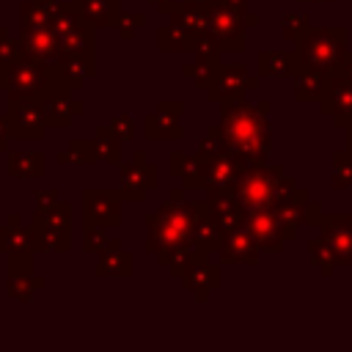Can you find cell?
<instances>
[{"label": "cell", "instance_id": "cell-1", "mask_svg": "<svg viewBox=\"0 0 352 352\" xmlns=\"http://www.w3.org/2000/svg\"><path fill=\"white\" fill-rule=\"evenodd\" d=\"M270 110L272 104L267 99L258 104H248L245 99L234 104H223V113H220L223 138L228 148H234L248 165L267 162V154L272 148V132L267 121Z\"/></svg>", "mask_w": 352, "mask_h": 352}, {"label": "cell", "instance_id": "cell-2", "mask_svg": "<svg viewBox=\"0 0 352 352\" xmlns=\"http://www.w3.org/2000/svg\"><path fill=\"white\" fill-rule=\"evenodd\" d=\"M63 85L66 80L55 60H44L22 52L19 58L0 63V91L8 99H28L44 104Z\"/></svg>", "mask_w": 352, "mask_h": 352}, {"label": "cell", "instance_id": "cell-3", "mask_svg": "<svg viewBox=\"0 0 352 352\" xmlns=\"http://www.w3.org/2000/svg\"><path fill=\"white\" fill-rule=\"evenodd\" d=\"M294 187L297 182L294 176H286L283 165L256 162V165H245L234 187V195L245 209H275L292 195Z\"/></svg>", "mask_w": 352, "mask_h": 352}, {"label": "cell", "instance_id": "cell-4", "mask_svg": "<svg viewBox=\"0 0 352 352\" xmlns=\"http://www.w3.org/2000/svg\"><path fill=\"white\" fill-rule=\"evenodd\" d=\"M143 220L148 228V239H146L148 253L157 256L179 245H192V204L165 201L157 206V212H148Z\"/></svg>", "mask_w": 352, "mask_h": 352}, {"label": "cell", "instance_id": "cell-5", "mask_svg": "<svg viewBox=\"0 0 352 352\" xmlns=\"http://www.w3.org/2000/svg\"><path fill=\"white\" fill-rule=\"evenodd\" d=\"M349 52L346 47V28L333 25V28H314L302 33L294 41V55L305 66H316L322 72H336L344 55Z\"/></svg>", "mask_w": 352, "mask_h": 352}, {"label": "cell", "instance_id": "cell-6", "mask_svg": "<svg viewBox=\"0 0 352 352\" xmlns=\"http://www.w3.org/2000/svg\"><path fill=\"white\" fill-rule=\"evenodd\" d=\"M33 250L36 253H69L72 250V204L58 201L47 212H33Z\"/></svg>", "mask_w": 352, "mask_h": 352}, {"label": "cell", "instance_id": "cell-7", "mask_svg": "<svg viewBox=\"0 0 352 352\" xmlns=\"http://www.w3.org/2000/svg\"><path fill=\"white\" fill-rule=\"evenodd\" d=\"M248 3L245 0H217L209 14V33L220 41L223 52H242L248 47Z\"/></svg>", "mask_w": 352, "mask_h": 352}, {"label": "cell", "instance_id": "cell-8", "mask_svg": "<svg viewBox=\"0 0 352 352\" xmlns=\"http://www.w3.org/2000/svg\"><path fill=\"white\" fill-rule=\"evenodd\" d=\"M258 88V74H248L242 63H217L206 85V99L212 104H234Z\"/></svg>", "mask_w": 352, "mask_h": 352}, {"label": "cell", "instance_id": "cell-9", "mask_svg": "<svg viewBox=\"0 0 352 352\" xmlns=\"http://www.w3.org/2000/svg\"><path fill=\"white\" fill-rule=\"evenodd\" d=\"M6 126L11 140H44L50 121H47V110L38 102H28V99H8L6 110H3Z\"/></svg>", "mask_w": 352, "mask_h": 352}, {"label": "cell", "instance_id": "cell-10", "mask_svg": "<svg viewBox=\"0 0 352 352\" xmlns=\"http://www.w3.org/2000/svg\"><path fill=\"white\" fill-rule=\"evenodd\" d=\"M121 176H118V190L124 201L143 204L148 190H157L160 184V170L154 162L146 160V151H135L132 162H121Z\"/></svg>", "mask_w": 352, "mask_h": 352}, {"label": "cell", "instance_id": "cell-11", "mask_svg": "<svg viewBox=\"0 0 352 352\" xmlns=\"http://www.w3.org/2000/svg\"><path fill=\"white\" fill-rule=\"evenodd\" d=\"M121 190H107V187H85L82 190V223H94L99 228H118L121 226Z\"/></svg>", "mask_w": 352, "mask_h": 352}, {"label": "cell", "instance_id": "cell-12", "mask_svg": "<svg viewBox=\"0 0 352 352\" xmlns=\"http://www.w3.org/2000/svg\"><path fill=\"white\" fill-rule=\"evenodd\" d=\"M314 228L322 231V239L330 248L336 267L338 264L352 267V214L349 212H330V214L322 212Z\"/></svg>", "mask_w": 352, "mask_h": 352}, {"label": "cell", "instance_id": "cell-13", "mask_svg": "<svg viewBox=\"0 0 352 352\" xmlns=\"http://www.w3.org/2000/svg\"><path fill=\"white\" fill-rule=\"evenodd\" d=\"M319 107H322L324 116L333 118V124L338 129L352 126V80L338 74V72H330L327 80H324Z\"/></svg>", "mask_w": 352, "mask_h": 352}, {"label": "cell", "instance_id": "cell-14", "mask_svg": "<svg viewBox=\"0 0 352 352\" xmlns=\"http://www.w3.org/2000/svg\"><path fill=\"white\" fill-rule=\"evenodd\" d=\"M275 214L280 217L283 231H286V239L292 242V239L297 236V228H300V226H316V220H319V214H322V204H319V201H311L308 192L297 184V187L292 190V195H289L283 204L275 206Z\"/></svg>", "mask_w": 352, "mask_h": 352}, {"label": "cell", "instance_id": "cell-15", "mask_svg": "<svg viewBox=\"0 0 352 352\" xmlns=\"http://www.w3.org/2000/svg\"><path fill=\"white\" fill-rule=\"evenodd\" d=\"M182 113H184L182 102L160 99L157 107L151 113H146V118H143V135L148 140H182L184 138Z\"/></svg>", "mask_w": 352, "mask_h": 352}, {"label": "cell", "instance_id": "cell-16", "mask_svg": "<svg viewBox=\"0 0 352 352\" xmlns=\"http://www.w3.org/2000/svg\"><path fill=\"white\" fill-rule=\"evenodd\" d=\"M220 267H223V264H212L209 256L198 250L195 258L187 264L184 275L179 278V280H182V289L192 292L198 302L209 300V294L223 286V272H220Z\"/></svg>", "mask_w": 352, "mask_h": 352}, {"label": "cell", "instance_id": "cell-17", "mask_svg": "<svg viewBox=\"0 0 352 352\" xmlns=\"http://www.w3.org/2000/svg\"><path fill=\"white\" fill-rule=\"evenodd\" d=\"M245 212H248L245 214V226L256 236V242L270 253H280L289 239H286L283 223L275 214V209H245Z\"/></svg>", "mask_w": 352, "mask_h": 352}, {"label": "cell", "instance_id": "cell-18", "mask_svg": "<svg viewBox=\"0 0 352 352\" xmlns=\"http://www.w3.org/2000/svg\"><path fill=\"white\" fill-rule=\"evenodd\" d=\"M245 160L234 151V148H226L223 154L212 157L206 162V192L209 190H217V192H234L242 170H245Z\"/></svg>", "mask_w": 352, "mask_h": 352}, {"label": "cell", "instance_id": "cell-19", "mask_svg": "<svg viewBox=\"0 0 352 352\" xmlns=\"http://www.w3.org/2000/svg\"><path fill=\"white\" fill-rule=\"evenodd\" d=\"M220 242H223V228H220V223H217L209 201L206 198L204 201H195L192 204V245L201 253L212 256V253L220 250Z\"/></svg>", "mask_w": 352, "mask_h": 352}, {"label": "cell", "instance_id": "cell-20", "mask_svg": "<svg viewBox=\"0 0 352 352\" xmlns=\"http://www.w3.org/2000/svg\"><path fill=\"white\" fill-rule=\"evenodd\" d=\"M217 253H220V264H245V267H253L258 261L261 245L248 231V226H239V228L223 234V242H220V250Z\"/></svg>", "mask_w": 352, "mask_h": 352}, {"label": "cell", "instance_id": "cell-21", "mask_svg": "<svg viewBox=\"0 0 352 352\" xmlns=\"http://www.w3.org/2000/svg\"><path fill=\"white\" fill-rule=\"evenodd\" d=\"M168 173L182 182L184 190H206V162L198 154L170 151L168 154Z\"/></svg>", "mask_w": 352, "mask_h": 352}, {"label": "cell", "instance_id": "cell-22", "mask_svg": "<svg viewBox=\"0 0 352 352\" xmlns=\"http://www.w3.org/2000/svg\"><path fill=\"white\" fill-rule=\"evenodd\" d=\"M16 38L28 55H36L44 60H58V55H60V41H58V33L52 30V25H41V28L19 25Z\"/></svg>", "mask_w": 352, "mask_h": 352}, {"label": "cell", "instance_id": "cell-23", "mask_svg": "<svg viewBox=\"0 0 352 352\" xmlns=\"http://www.w3.org/2000/svg\"><path fill=\"white\" fill-rule=\"evenodd\" d=\"M135 272V256L121 248V239H107L94 267L96 278H129Z\"/></svg>", "mask_w": 352, "mask_h": 352}, {"label": "cell", "instance_id": "cell-24", "mask_svg": "<svg viewBox=\"0 0 352 352\" xmlns=\"http://www.w3.org/2000/svg\"><path fill=\"white\" fill-rule=\"evenodd\" d=\"M209 14H212V6L179 0V6L170 11V25H176L184 33H190L192 38H198V36L209 33Z\"/></svg>", "mask_w": 352, "mask_h": 352}, {"label": "cell", "instance_id": "cell-25", "mask_svg": "<svg viewBox=\"0 0 352 352\" xmlns=\"http://www.w3.org/2000/svg\"><path fill=\"white\" fill-rule=\"evenodd\" d=\"M330 72H322L316 66H305L297 58V66L292 69V80H294V99L297 102H319L322 91H324V80Z\"/></svg>", "mask_w": 352, "mask_h": 352}, {"label": "cell", "instance_id": "cell-26", "mask_svg": "<svg viewBox=\"0 0 352 352\" xmlns=\"http://www.w3.org/2000/svg\"><path fill=\"white\" fill-rule=\"evenodd\" d=\"M206 201H209V206H212V212H214V217H217L223 234H228V231L245 226V214H248V212H245V206L236 201L234 192L209 190V198H206Z\"/></svg>", "mask_w": 352, "mask_h": 352}, {"label": "cell", "instance_id": "cell-27", "mask_svg": "<svg viewBox=\"0 0 352 352\" xmlns=\"http://www.w3.org/2000/svg\"><path fill=\"white\" fill-rule=\"evenodd\" d=\"M6 173L11 179H41L47 173L44 151H6Z\"/></svg>", "mask_w": 352, "mask_h": 352}, {"label": "cell", "instance_id": "cell-28", "mask_svg": "<svg viewBox=\"0 0 352 352\" xmlns=\"http://www.w3.org/2000/svg\"><path fill=\"white\" fill-rule=\"evenodd\" d=\"M69 3L94 28H116L121 14V0H69Z\"/></svg>", "mask_w": 352, "mask_h": 352}, {"label": "cell", "instance_id": "cell-29", "mask_svg": "<svg viewBox=\"0 0 352 352\" xmlns=\"http://www.w3.org/2000/svg\"><path fill=\"white\" fill-rule=\"evenodd\" d=\"M96 28L88 25L85 19L80 25H74L72 30L60 33L58 41H60V55H82V58H96V38H94ZM58 55V58H60Z\"/></svg>", "mask_w": 352, "mask_h": 352}, {"label": "cell", "instance_id": "cell-30", "mask_svg": "<svg viewBox=\"0 0 352 352\" xmlns=\"http://www.w3.org/2000/svg\"><path fill=\"white\" fill-rule=\"evenodd\" d=\"M44 110H47L50 129H69V124H72V118H74V99H72V88H69V85L58 88V91L44 102Z\"/></svg>", "mask_w": 352, "mask_h": 352}, {"label": "cell", "instance_id": "cell-31", "mask_svg": "<svg viewBox=\"0 0 352 352\" xmlns=\"http://www.w3.org/2000/svg\"><path fill=\"white\" fill-rule=\"evenodd\" d=\"M58 69L66 80V85L74 91V88H82L88 77L96 74V58H82V55H60L58 60Z\"/></svg>", "mask_w": 352, "mask_h": 352}, {"label": "cell", "instance_id": "cell-32", "mask_svg": "<svg viewBox=\"0 0 352 352\" xmlns=\"http://www.w3.org/2000/svg\"><path fill=\"white\" fill-rule=\"evenodd\" d=\"M60 6H63V0H22L19 3V25H30V28L52 25Z\"/></svg>", "mask_w": 352, "mask_h": 352}, {"label": "cell", "instance_id": "cell-33", "mask_svg": "<svg viewBox=\"0 0 352 352\" xmlns=\"http://www.w3.org/2000/svg\"><path fill=\"white\" fill-rule=\"evenodd\" d=\"M6 253H36L33 250V231L22 223L16 212H8L6 217Z\"/></svg>", "mask_w": 352, "mask_h": 352}, {"label": "cell", "instance_id": "cell-34", "mask_svg": "<svg viewBox=\"0 0 352 352\" xmlns=\"http://www.w3.org/2000/svg\"><path fill=\"white\" fill-rule=\"evenodd\" d=\"M55 160L60 165H94V162H99V151H96L94 138H72L69 148L58 151Z\"/></svg>", "mask_w": 352, "mask_h": 352}, {"label": "cell", "instance_id": "cell-35", "mask_svg": "<svg viewBox=\"0 0 352 352\" xmlns=\"http://www.w3.org/2000/svg\"><path fill=\"white\" fill-rule=\"evenodd\" d=\"M256 72L258 77H289L292 74V50H261L256 55Z\"/></svg>", "mask_w": 352, "mask_h": 352}, {"label": "cell", "instance_id": "cell-36", "mask_svg": "<svg viewBox=\"0 0 352 352\" xmlns=\"http://www.w3.org/2000/svg\"><path fill=\"white\" fill-rule=\"evenodd\" d=\"M47 289V278L44 275H33V272H16V275H8V286H6V294L11 300H19V302H28L36 292Z\"/></svg>", "mask_w": 352, "mask_h": 352}, {"label": "cell", "instance_id": "cell-37", "mask_svg": "<svg viewBox=\"0 0 352 352\" xmlns=\"http://www.w3.org/2000/svg\"><path fill=\"white\" fill-rule=\"evenodd\" d=\"M195 38L184 30H179L176 25H160L157 28V50L160 52H192Z\"/></svg>", "mask_w": 352, "mask_h": 352}, {"label": "cell", "instance_id": "cell-38", "mask_svg": "<svg viewBox=\"0 0 352 352\" xmlns=\"http://www.w3.org/2000/svg\"><path fill=\"white\" fill-rule=\"evenodd\" d=\"M94 143L99 151V160L107 165H121V138L110 126H96L94 129Z\"/></svg>", "mask_w": 352, "mask_h": 352}, {"label": "cell", "instance_id": "cell-39", "mask_svg": "<svg viewBox=\"0 0 352 352\" xmlns=\"http://www.w3.org/2000/svg\"><path fill=\"white\" fill-rule=\"evenodd\" d=\"M195 253H198L195 245H179V248H170V250L157 253V261H160L173 278H182L184 270H187V264L195 258Z\"/></svg>", "mask_w": 352, "mask_h": 352}, {"label": "cell", "instance_id": "cell-40", "mask_svg": "<svg viewBox=\"0 0 352 352\" xmlns=\"http://www.w3.org/2000/svg\"><path fill=\"white\" fill-rule=\"evenodd\" d=\"M228 148V143H226V138H223V129H220V124L217 126H209L204 135H201V140H198V157L204 160V162H209L212 157H217V154H223Z\"/></svg>", "mask_w": 352, "mask_h": 352}, {"label": "cell", "instance_id": "cell-41", "mask_svg": "<svg viewBox=\"0 0 352 352\" xmlns=\"http://www.w3.org/2000/svg\"><path fill=\"white\" fill-rule=\"evenodd\" d=\"M308 253H311V261L319 267V272H322L324 278H330L333 270H336V258H333V253H330V248L324 245L322 236L308 239Z\"/></svg>", "mask_w": 352, "mask_h": 352}, {"label": "cell", "instance_id": "cell-42", "mask_svg": "<svg viewBox=\"0 0 352 352\" xmlns=\"http://www.w3.org/2000/svg\"><path fill=\"white\" fill-rule=\"evenodd\" d=\"M333 187L336 190L352 187V151H346V148L333 154Z\"/></svg>", "mask_w": 352, "mask_h": 352}, {"label": "cell", "instance_id": "cell-43", "mask_svg": "<svg viewBox=\"0 0 352 352\" xmlns=\"http://www.w3.org/2000/svg\"><path fill=\"white\" fill-rule=\"evenodd\" d=\"M308 30H311V16L308 14H286L280 19V33H283L286 41H297Z\"/></svg>", "mask_w": 352, "mask_h": 352}, {"label": "cell", "instance_id": "cell-44", "mask_svg": "<svg viewBox=\"0 0 352 352\" xmlns=\"http://www.w3.org/2000/svg\"><path fill=\"white\" fill-rule=\"evenodd\" d=\"M217 63H220V60H214V63H206V60H192V63H184V66H182V74H184V77H190V80L195 82V88L206 91V85H209L212 72H214V66H217Z\"/></svg>", "mask_w": 352, "mask_h": 352}, {"label": "cell", "instance_id": "cell-45", "mask_svg": "<svg viewBox=\"0 0 352 352\" xmlns=\"http://www.w3.org/2000/svg\"><path fill=\"white\" fill-rule=\"evenodd\" d=\"M104 245H107L104 228H99V226H94V223H82V250L99 256V250H102Z\"/></svg>", "mask_w": 352, "mask_h": 352}, {"label": "cell", "instance_id": "cell-46", "mask_svg": "<svg viewBox=\"0 0 352 352\" xmlns=\"http://www.w3.org/2000/svg\"><path fill=\"white\" fill-rule=\"evenodd\" d=\"M146 19H148V16L140 14V11H138V14H124V11H121V14H118V22H116V30H118V36H121L124 41H129V38L135 36V30L146 25Z\"/></svg>", "mask_w": 352, "mask_h": 352}, {"label": "cell", "instance_id": "cell-47", "mask_svg": "<svg viewBox=\"0 0 352 352\" xmlns=\"http://www.w3.org/2000/svg\"><path fill=\"white\" fill-rule=\"evenodd\" d=\"M22 52H25V50H22L19 38H11V36H8V28L0 25V63H8V60H14V58H19Z\"/></svg>", "mask_w": 352, "mask_h": 352}, {"label": "cell", "instance_id": "cell-48", "mask_svg": "<svg viewBox=\"0 0 352 352\" xmlns=\"http://www.w3.org/2000/svg\"><path fill=\"white\" fill-rule=\"evenodd\" d=\"M121 140H132L135 138V121H132V116H126V113H116V116H110V124H107Z\"/></svg>", "mask_w": 352, "mask_h": 352}, {"label": "cell", "instance_id": "cell-49", "mask_svg": "<svg viewBox=\"0 0 352 352\" xmlns=\"http://www.w3.org/2000/svg\"><path fill=\"white\" fill-rule=\"evenodd\" d=\"M36 212H47V209H52L60 198H58V190H38L36 195Z\"/></svg>", "mask_w": 352, "mask_h": 352}, {"label": "cell", "instance_id": "cell-50", "mask_svg": "<svg viewBox=\"0 0 352 352\" xmlns=\"http://www.w3.org/2000/svg\"><path fill=\"white\" fill-rule=\"evenodd\" d=\"M146 3H154L157 14H162V16H170V11L179 6V0H146Z\"/></svg>", "mask_w": 352, "mask_h": 352}, {"label": "cell", "instance_id": "cell-51", "mask_svg": "<svg viewBox=\"0 0 352 352\" xmlns=\"http://www.w3.org/2000/svg\"><path fill=\"white\" fill-rule=\"evenodd\" d=\"M8 143H11V135H8V126H6V118L0 113V154L8 151Z\"/></svg>", "mask_w": 352, "mask_h": 352}, {"label": "cell", "instance_id": "cell-52", "mask_svg": "<svg viewBox=\"0 0 352 352\" xmlns=\"http://www.w3.org/2000/svg\"><path fill=\"white\" fill-rule=\"evenodd\" d=\"M336 72H338V74H344V77H349V80H352V50H349V52H346V55H344V60H341V63H338V69H336Z\"/></svg>", "mask_w": 352, "mask_h": 352}, {"label": "cell", "instance_id": "cell-53", "mask_svg": "<svg viewBox=\"0 0 352 352\" xmlns=\"http://www.w3.org/2000/svg\"><path fill=\"white\" fill-rule=\"evenodd\" d=\"M168 201H173V204H179V201H184V187H173V190L168 192Z\"/></svg>", "mask_w": 352, "mask_h": 352}, {"label": "cell", "instance_id": "cell-54", "mask_svg": "<svg viewBox=\"0 0 352 352\" xmlns=\"http://www.w3.org/2000/svg\"><path fill=\"white\" fill-rule=\"evenodd\" d=\"M344 140H346V151H352V126L344 129Z\"/></svg>", "mask_w": 352, "mask_h": 352}, {"label": "cell", "instance_id": "cell-55", "mask_svg": "<svg viewBox=\"0 0 352 352\" xmlns=\"http://www.w3.org/2000/svg\"><path fill=\"white\" fill-rule=\"evenodd\" d=\"M256 25H258V14L250 11V14H248V28H256Z\"/></svg>", "mask_w": 352, "mask_h": 352}, {"label": "cell", "instance_id": "cell-56", "mask_svg": "<svg viewBox=\"0 0 352 352\" xmlns=\"http://www.w3.org/2000/svg\"><path fill=\"white\" fill-rule=\"evenodd\" d=\"M0 253H6V228L0 226Z\"/></svg>", "mask_w": 352, "mask_h": 352}, {"label": "cell", "instance_id": "cell-57", "mask_svg": "<svg viewBox=\"0 0 352 352\" xmlns=\"http://www.w3.org/2000/svg\"><path fill=\"white\" fill-rule=\"evenodd\" d=\"M190 3H204V6H214L217 0H190Z\"/></svg>", "mask_w": 352, "mask_h": 352}, {"label": "cell", "instance_id": "cell-58", "mask_svg": "<svg viewBox=\"0 0 352 352\" xmlns=\"http://www.w3.org/2000/svg\"><path fill=\"white\" fill-rule=\"evenodd\" d=\"M300 3H330V0H300Z\"/></svg>", "mask_w": 352, "mask_h": 352}]
</instances>
